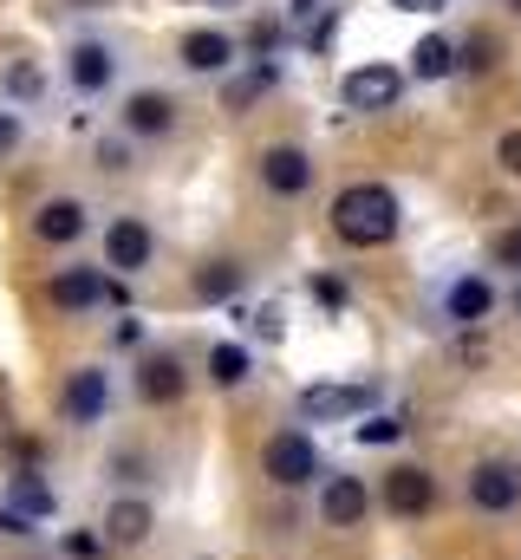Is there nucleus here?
<instances>
[{
  "label": "nucleus",
  "mask_w": 521,
  "mask_h": 560,
  "mask_svg": "<svg viewBox=\"0 0 521 560\" xmlns=\"http://www.w3.org/2000/svg\"><path fill=\"white\" fill-rule=\"evenodd\" d=\"M397 229H404V202L385 183H346L333 196V235L346 248H385L397 242Z\"/></svg>",
  "instance_id": "obj_1"
},
{
  "label": "nucleus",
  "mask_w": 521,
  "mask_h": 560,
  "mask_svg": "<svg viewBox=\"0 0 521 560\" xmlns=\"http://www.w3.org/2000/svg\"><path fill=\"white\" fill-rule=\"evenodd\" d=\"M404 85H410L404 66H391V59H366V66H352V72L339 79V105H346V112H391V105L404 98Z\"/></svg>",
  "instance_id": "obj_2"
},
{
  "label": "nucleus",
  "mask_w": 521,
  "mask_h": 560,
  "mask_svg": "<svg viewBox=\"0 0 521 560\" xmlns=\"http://www.w3.org/2000/svg\"><path fill=\"white\" fill-rule=\"evenodd\" d=\"M260 469H267V482H280V489H306V482L320 476V450H313L306 430H280V436H267Z\"/></svg>",
  "instance_id": "obj_3"
},
{
  "label": "nucleus",
  "mask_w": 521,
  "mask_h": 560,
  "mask_svg": "<svg viewBox=\"0 0 521 560\" xmlns=\"http://www.w3.org/2000/svg\"><path fill=\"white\" fill-rule=\"evenodd\" d=\"M379 385H306L300 392V418L313 423H346V418H372Z\"/></svg>",
  "instance_id": "obj_4"
},
{
  "label": "nucleus",
  "mask_w": 521,
  "mask_h": 560,
  "mask_svg": "<svg viewBox=\"0 0 521 560\" xmlns=\"http://www.w3.org/2000/svg\"><path fill=\"white\" fill-rule=\"evenodd\" d=\"M157 261V235H150V222L143 215H118L112 229H105V268L118 280H130V275H143Z\"/></svg>",
  "instance_id": "obj_5"
},
{
  "label": "nucleus",
  "mask_w": 521,
  "mask_h": 560,
  "mask_svg": "<svg viewBox=\"0 0 521 560\" xmlns=\"http://www.w3.org/2000/svg\"><path fill=\"white\" fill-rule=\"evenodd\" d=\"M112 79H118V46H112V39H72V52H66V85H72L79 98H99V92H112Z\"/></svg>",
  "instance_id": "obj_6"
},
{
  "label": "nucleus",
  "mask_w": 521,
  "mask_h": 560,
  "mask_svg": "<svg viewBox=\"0 0 521 560\" xmlns=\"http://www.w3.org/2000/svg\"><path fill=\"white\" fill-rule=\"evenodd\" d=\"M112 411V378L99 372V365H79L72 378H66V392H59V418L66 423H99Z\"/></svg>",
  "instance_id": "obj_7"
},
{
  "label": "nucleus",
  "mask_w": 521,
  "mask_h": 560,
  "mask_svg": "<svg viewBox=\"0 0 521 560\" xmlns=\"http://www.w3.org/2000/svg\"><path fill=\"white\" fill-rule=\"evenodd\" d=\"M85 229H92V209L79 196H53V202L33 209V235L46 248H72V242H85Z\"/></svg>",
  "instance_id": "obj_8"
},
{
  "label": "nucleus",
  "mask_w": 521,
  "mask_h": 560,
  "mask_svg": "<svg viewBox=\"0 0 521 560\" xmlns=\"http://www.w3.org/2000/svg\"><path fill=\"white\" fill-rule=\"evenodd\" d=\"M118 125H125L130 143L170 138V131H176V98H170V92H130L125 105H118Z\"/></svg>",
  "instance_id": "obj_9"
},
{
  "label": "nucleus",
  "mask_w": 521,
  "mask_h": 560,
  "mask_svg": "<svg viewBox=\"0 0 521 560\" xmlns=\"http://www.w3.org/2000/svg\"><path fill=\"white\" fill-rule=\"evenodd\" d=\"M176 52H183V72H202V79H216V72H229V66L242 59V46H235L222 26H189Z\"/></svg>",
  "instance_id": "obj_10"
},
{
  "label": "nucleus",
  "mask_w": 521,
  "mask_h": 560,
  "mask_svg": "<svg viewBox=\"0 0 521 560\" xmlns=\"http://www.w3.org/2000/svg\"><path fill=\"white\" fill-rule=\"evenodd\" d=\"M53 306H59V313L112 306V275H105V268H59V275H53Z\"/></svg>",
  "instance_id": "obj_11"
},
{
  "label": "nucleus",
  "mask_w": 521,
  "mask_h": 560,
  "mask_svg": "<svg viewBox=\"0 0 521 560\" xmlns=\"http://www.w3.org/2000/svg\"><path fill=\"white\" fill-rule=\"evenodd\" d=\"M385 509H391V515H404V522L430 515V509H437V482H430V469L397 463V469L385 476Z\"/></svg>",
  "instance_id": "obj_12"
},
{
  "label": "nucleus",
  "mask_w": 521,
  "mask_h": 560,
  "mask_svg": "<svg viewBox=\"0 0 521 560\" xmlns=\"http://www.w3.org/2000/svg\"><path fill=\"white\" fill-rule=\"evenodd\" d=\"M470 502H476L483 515H509L521 502V469L516 463H476V469H470Z\"/></svg>",
  "instance_id": "obj_13"
},
{
  "label": "nucleus",
  "mask_w": 521,
  "mask_h": 560,
  "mask_svg": "<svg viewBox=\"0 0 521 560\" xmlns=\"http://www.w3.org/2000/svg\"><path fill=\"white\" fill-rule=\"evenodd\" d=\"M260 183H267L274 196H306V189H313V156H306L300 143H274V150L260 156Z\"/></svg>",
  "instance_id": "obj_14"
},
{
  "label": "nucleus",
  "mask_w": 521,
  "mask_h": 560,
  "mask_svg": "<svg viewBox=\"0 0 521 560\" xmlns=\"http://www.w3.org/2000/svg\"><path fill=\"white\" fill-rule=\"evenodd\" d=\"M183 392H189V372H183L176 352H150V359H137V398H143V405H176Z\"/></svg>",
  "instance_id": "obj_15"
},
{
  "label": "nucleus",
  "mask_w": 521,
  "mask_h": 560,
  "mask_svg": "<svg viewBox=\"0 0 521 560\" xmlns=\"http://www.w3.org/2000/svg\"><path fill=\"white\" fill-rule=\"evenodd\" d=\"M489 313H496V287L483 275H463V280L443 287V319H450V326H483Z\"/></svg>",
  "instance_id": "obj_16"
},
{
  "label": "nucleus",
  "mask_w": 521,
  "mask_h": 560,
  "mask_svg": "<svg viewBox=\"0 0 521 560\" xmlns=\"http://www.w3.org/2000/svg\"><path fill=\"white\" fill-rule=\"evenodd\" d=\"M274 85H280V59H248L242 72L222 79V112H248V105H260Z\"/></svg>",
  "instance_id": "obj_17"
},
{
  "label": "nucleus",
  "mask_w": 521,
  "mask_h": 560,
  "mask_svg": "<svg viewBox=\"0 0 521 560\" xmlns=\"http://www.w3.org/2000/svg\"><path fill=\"white\" fill-rule=\"evenodd\" d=\"M105 548H143L150 541V528H157V515H150V502H137V495H118L112 509H105Z\"/></svg>",
  "instance_id": "obj_18"
},
{
  "label": "nucleus",
  "mask_w": 521,
  "mask_h": 560,
  "mask_svg": "<svg viewBox=\"0 0 521 560\" xmlns=\"http://www.w3.org/2000/svg\"><path fill=\"white\" fill-rule=\"evenodd\" d=\"M410 79H424V85H437V79H450V72H463V46L450 39V33H424L417 46H410V66H404Z\"/></svg>",
  "instance_id": "obj_19"
},
{
  "label": "nucleus",
  "mask_w": 521,
  "mask_h": 560,
  "mask_svg": "<svg viewBox=\"0 0 521 560\" xmlns=\"http://www.w3.org/2000/svg\"><path fill=\"white\" fill-rule=\"evenodd\" d=\"M320 515H326L333 528H359V522L372 515V489H366L359 476H333L326 495H320Z\"/></svg>",
  "instance_id": "obj_20"
},
{
  "label": "nucleus",
  "mask_w": 521,
  "mask_h": 560,
  "mask_svg": "<svg viewBox=\"0 0 521 560\" xmlns=\"http://www.w3.org/2000/svg\"><path fill=\"white\" fill-rule=\"evenodd\" d=\"M7 509H13L20 522H46V515L59 509V495H53V482H46V476H33V469H20V476L7 482Z\"/></svg>",
  "instance_id": "obj_21"
},
{
  "label": "nucleus",
  "mask_w": 521,
  "mask_h": 560,
  "mask_svg": "<svg viewBox=\"0 0 521 560\" xmlns=\"http://www.w3.org/2000/svg\"><path fill=\"white\" fill-rule=\"evenodd\" d=\"M248 372H255V352H248L242 339H222V346H209V378H216L222 392H235Z\"/></svg>",
  "instance_id": "obj_22"
},
{
  "label": "nucleus",
  "mask_w": 521,
  "mask_h": 560,
  "mask_svg": "<svg viewBox=\"0 0 521 560\" xmlns=\"http://www.w3.org/2000/svg\"><path fill=\"white\" fill-rule=\"evenodd\" d=\"M229 293H242V261H209V268L196 275V300H202V306H222Z\"/></svg>",
  "instance_id": "obj_23"
},
{
  "label": "nucleus",
  "mask_w": 521,
  "mask_h": 560,
  "mask_svg": "<svg viewBox=\"0 0 521 560\" xmlns=\"http://www.w3.org/2000/svg\"><path fill=\"white\" fill-rule=\"evenodd\" d=\"M0 85H7L13 105H39V98H46V72H39L33 59H13V66L0 72Z\"/></svg>",
  "instance_id": "obj_24"
},
{
  "label": "nucleus",
  "mask_w": 521,
  "mask_h": 560,
  "mask_svg": "<svg viewBox=\"0 0 521 560\" xmlns=\"http://www.w3.org/2000/svg\"><path fill=\"white\" fill-rule=\"evenodd\" d=\"M404 430H410V423H404V411H372V418L359 423V430H352V436H359V443H366V450H385V443H397V436H404Z\"/></svg>",
  "instance_id": "obj_25"
},
{
  "label": "nucleus",
  "mask_w": 521,
  "mask_h": 560,
  "mask_svg": "<svg viewBox=\"0 0 521 560\" xmlns=\"http://www.w3.org/2000/svg\"><path fill=\"white\" fill-rule=\"evenodd\" d=\"M280 52V20H255L248 26V59H274Z\"/></svg>",
  "instance_id": "obj_26"
},
{
  "label": "nucleus",
  "mask_w": 521,
  "mask_h": 560,
  "mask_svg": "<svg viewBox=\"0 0 521 560\" xmlns=\"http://www.w3.org/2000/svg\"><path fill=\"white\" fill-rule=\"evenodd\" d=\"M313 300H320L326 313H339V306H346V280L339 275H313Z\"/></svg>",
  "instance_id": "obj_27"
},
{
  "label": "nucleus",
  "mask_w": 521,
  "mask_h": 560,
  "mask_svg": "<svg viewBox=\"0 0 521 560\" xmlns=\"http://www.w3.org/2000/svg\"><path fill=\"white\" fill-rule=\"evenodd\" d=\"M496 261H502L509 275H521V222H516V229H502V235H496Z\"/></svg>",
  "instance_id": "obj_28"
},
{
  "label": "nucleus",
  "mask_w": 521,
  "mask_h": 560,
  "mask_svg": "<svg viewBox=\"0 0 521 560\" xmlns=\"http://www.w3.org/2000/svg\"><path fill=\"white\" fill-rule=\"evenodd\" d=\"M66 555H72V560H99V555H105V535L79 528V535H66Z\"/></svg>",
  "instance_id": "obj_29"
},
{
  "label": "nucleus",
  "mask_w": 521,
  "mask_h": 560,
  "mask_svg": "<svg viewBox=\"0 0 521 560\" xmlns=\"http://www.w3.org/2000/svg\"><path fill=\"white\" fill-rule=\"evenodd\" d=\"M496 59V46H489V33H476V39H463V72H483Z\"/></svg>",
  "instance_id": "obj_30"
},
{
  "label": "nucleus",
  "mask_w": 521,
  "mask_h": 560,
  "mask_svg": "<svg viewBox=\"0 0 521 560\" xmlns=\"http://www.w3.org/2000/svg\"><path fill=\"white\" fill-rule=\"evenodd\" d=\"M496 163H502L509 176H521V131H502V138H496Z\"/></svg>",
  "instance_id": "obj_31"
},
{
  "label": "nucleus",
  "mask_w": 521,
  "mask_h": 560,
  "mask_svg": "<svg viewBox=\"0 0 521 560\" xmlns=\"http://www.w3.org/2000/svg\"><path fill=\"white\" fill-rule=\"evenodd\" d=\"M333 26H339V7H326V13L313 20V33H306V46H313V52H326V46H333Z\"/></svg>",
  "instance_id": "obj_32"
},
{
  "label": "nucleus",
  "mask_w": 521,
  "mask_h": 560,
  "mask_svg": "<svg viewBox=\"0 0 521 560\" xmlns=\"http://www.w3.org/2000/svg\"><path fill=\"white\" fill-rule=\"evenodd\" d=\"M99 163H105V170H125L130 163V138H105L99 143Z\"/></svg>",
  "instance_id": "obj_33"
},
{
  "label": "nucleus",
  "mask_w": 521,
  "mask_h": 560,
  "mask_svg": "<svg viewBox=\"0 0 521 560\" xmlns=\"http://www.w3.org/2000/svg\"><path fill=\"white\" fill-rule=\"evenodd\" d=\"M112 346H118V352L143 346V319H118V326H112Z\"/></svg>",
  "instance_id": "obj_34"
},
{
  "label": "nucleus",
  "mask_w": 521,
  "mask_h": 560,
  "mask_svg": "<svg viewBox=\"0 0 521 560\" xmlns=\"http://www.w3.org/2000/svg\"><path fill=\"white\" fill-rule=\"evenodd\" d=\"M255 332H260V339H280V306H260V313H255Z\"/></svg>",
  "instance_id": "obj_35"
},
{
  "label": "nucleus",
  "mask_w": 521,
  "mask_h": 560,
  "mask_svg": "<svg viewBox=\"0 0 521 560\" xmlns=\"http://www.w3.org/2000/svg\"><path fill=\"white\" fill-rule=\"evenodd\" d=\"M0 535H13V541H26V535H33V522H20L13 509H0Z\"/></svg>",
  "instance_id": "obj_36"
},
{
  "label": "nucleus",
  "mask_w": 521,
  "mask_h": 560,
  "mask_svg": "<svg viewBox=\"0 0 521 560\" xmlns=\"http://www.w3.org/2000/svg\"><path fill=\"white\" fill-rule=\"evenodd\" d=\"M13 143H20V118H13V112H0V156H7Z\"/></svg>",
  "instance_id": "obj_37"
},
{
  "label": "nucleus",
  "mask_w": 521,
  "mask_h": 560,
  "mask_svg": "<svg viewBox=\"0 0 521 560\" xmlns=\"http://www.w3.org/2000/svg\"><path fill=\"white\" fill-rule=\"evenodd\" d=\"M391 7H397V13H443L450 0H391Z\"/></svg>",
  "instance_id": "obj_38"
},
{
  "label": "nucleus",
  "mask_w": 521,
  "mask_h": 560,
  "mask_svg": "<svg viewBox=\"0 0 521 560\" xmlns=\"http://www.w3.org/2000/svg\"><path fill=\"white\" fill-rule=\"evenodd\" d=\"M326 0H287V20H306V13H320Z\"/></svg>",
  "instance_id": "obj_39"
},
{
  "label": "nucleus",
  "mask_w": 521,
  "mask_h": 560,
  "mask_svg": "<svg viewBox=\"0 0 521 560\" xmlns=\"http://www.w3.org/2000/svg\"><path fill=\"white\" fill-rule=\"evenodd\" d=\"M209 7H248V0H209Z\"/></svg>",
  "instance_id": "obj_40"
},
{
  "label": "nucleus",
  "mask_w": 521,
  "mask_h": 560,
  "mask_svg": "<svg viewBox=\"0 0 521 560\" xmlns=\"http://www.w3.org/2000/svg\"><path fill=\"white\" fill-rule=\"evenodd\" d=\"M509 7H516V13H521V0H509Z\"/></svg>",
  "instance_id": "obj_41"
}]
</instances>
